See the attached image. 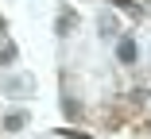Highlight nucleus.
<instances>
[{"mask_svg": "<svg viewBox=\"0 0 151 139\" xmlns=\"http://www.w3.org/2000/svg\"><path fill=\"white\" fill-rule=\"evenodd\" d=\"M120 58H124V62L136 58V43H132V39H120Z\"/></svg>", "mask_w": 151, "mask_h": 139, "instance_id": "obj_1", "label": "nucleus"}, {"mask_svg": "<svg viewBox=\"0 0 151 139\" xmlns=\"http://www.w3.org/2000/svg\"><path fill=\"white\" fill-rule=\"evenodd\" d=\"M4 124H8V128L16 131V128H23V124H27V112H12V116H8Z\"/></svg>", "mask_w": 151, "mask_h": 139, "instance_id": "obj_2", "label": "nucleus"}]
</instances>
